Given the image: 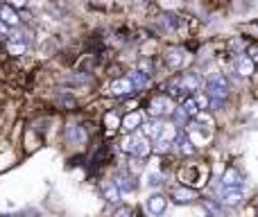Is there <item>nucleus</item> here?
<instances>
[{
  "mask_svg": "<svg viewBox=\"0 0 258 217\" xmlns=\"http://www.w3.org/2000/svg\"><path fill=\"white\" fill-rule=\"evenodd\" d=\"M229 91H231V84L222 73L211 75L209 82H206V98H209V104H213V107H220L229 98Z\"/></svg>",
  "mask_w": 258,
  "mask_h": 217,
  "instance_id": "nucleus-1",
  "label": "nucleus"
},
{
  "mask_svg": "<svg viewBox=\"0 0 258 217\" xmlns=\"http://www.w3.org/2000/svg\"><path fill=\"white\" fill-rule=\"evenodd\" d=\"M127 77H129V82H132V84H134V89H136V91L147 89V84H150V77L141 75V73H138V70H132Z\"/></svg>",
  "mask_w": 258,
  "mask_h": 217,
  "instance_id": "nucleus-23",
  "label": "nucleus"
},
{
  "mask_svg": "<svg viewBox=\"0 0 258 217\" xmlns=\"http://www.w3.org/2000/svg\"><path fill=\"white\" fill-rule=\"evenodd\" d=\"M172 145H177V150H179V154H181V156H195L197 154V147L192 145L190 136H188L186 131H179Z\"/></svg>",
  "mask_w": 258,
  "mask_h": 217,
  "instance_id": "nucleus-14",
  "label": "nucleus"
},
{
  "mask_svg": "<svg viewBox=\"0 0 258 217\" xmlns=\"http://www.w3.org/2000/svg\"><path fill=\"white\" fill-rule=\"evenodd\" d=\"M120 127V118H118L113 111H109L107 115H104V129H107V133L111 136V133H116V129Z\"/></svg>",
  "mask_w": 258,
  "mask_h": 217,
  "instance_id": "nucleus-24",
  "label": "nucleus"
},
{
  "mask_svg": "<svg viewBox=\"0 0 258 217\" xmlns=\"http://www.w3.org/2000/svg\"><path fill=\"white\" fill-rule=\"evenodd\" d=\"M7 5L12 9H25L27 7V0H7Z\"/></svg>",
  "mask_w": 258,
  "mask_h": 217,
  "instance_id": "nucleus-29",
  "label": "nucleus"
},
{
  "mask_svg": "<svg viewBox=\"0 0 258 217\" xmlns=\"http://www.w3.org/2000/svg\"><path fill=\"white\" fill-rule=\"evenodd\" d=\"M220 186L222 188H242V172L238 168H227L222 172V179H220Z\"/></svg>",
  "mask_w": 258,
  "mask_h": 217,
  "instance_id": "nucleus-13",
  "label": "nucleus"
},
{
  "mask_svg": "<svg viewBox=\"0 0 258 217\" xmlns=\"http://www.w3.org/2000/svg\"><path fill=\"white\" fill-rule=\"evenodd\" d=\"M141 127H143V115L138 113V111H129L125 118L120 120V129L125 133H134V131H138Z\"/></svg>",
  "mask_w": 258,
  "mask_h": 217,
  "instance_id": "nucleus-15",
  "label": "nucleus"
},
{
  "mask_svg": "<svg viewBox=\"0 0 258 217\" xmlns=\"http://www.w3.org/2000/svg\"><path fill=\"white\" fill-rule=\"evenodd\" d=\"M163 120H150L141 127V133L152 142H159L161 140V133H163Z\"/></svg>",
  "mask_w": 258,
  "mask_h": 217,
  "instance_id": "nucleus-12",
  "label": "nucleus"
},
{
  "mask_svg": "<svg viewBox=\"0 0 258 217\" xmlns=\"http://www.w3.org/2000/svg\"><path fill=\"white\" fill-rule=\"evenodd\" d=\"M111 217H132V208H127V206H118Z\"/></svg>",
  "mask_w": 258,
  "mask_h": 217,
  "instance_id": "nucleus-28",
  "label": "nucleus"
},
{
  "mask_svg": "<svg viewBox=\"0 0 258 217\" xmlns=\"http://www.w3.org/2000/svg\"><path fill=\"white\" fill-rule=\"evenodd\" d=\"M136 93V89H134V84L129 82V77H116V80L109 84V95H113V98H127V95H134Z\"/></svg>",
  "mask_w": 258,
  "mask_h": 217,
  "instance_id": "nucleus-7",
  "label": "nucleus"
},
{
  "mask_svg": "<svg viewBox=\"0 0 258 217\" xmlns=\"http://www.w3.org/2000/svg\"><path fill=\"white\" fill-rule=\"evenodd\" d=\"M179 109L183 111V115H186V118H195V115L200 113V104H197L195 95H188V98L181 102V107H179Z\"/></svg>",
  "mask_w": 258,
  "mask_h": 217,
  "instance_id": "nucleus-21",
  "label": "nucleus"
},
{
  "mask_svg": "<svg viewBox=\"0 0 258 217\" xmlns=\"http://www.w3.org/2000/svg\"><path fill=\"white\" fill-rule=\"evenodd\" d=\"M206 179H209V168L206 165H186V168L179 170V181L181 186H188L195 190L197 186H204Z\"/></svg>",
  "mask_w": 258,
  "mask_h": 217,
  "instance_id": "nucleus-3",
  "label": "nucleus"
},
{
  "mask_svg": "<svg viewBox=\"0 0 258 217\" xmlns=\"http://www.w3.org/2000/svg\"><path fill=\"white\" fill-rule=\"evenodd\" d=\"M247 57H249L254 63H258V45H251V48L247 50Z\"/></svg>",
  "mask_w": 258,
  "mask_h": 217,
  "instance_id": "nucleus-30",
  "label": "nucleus"
},
{
  "mask_svg": "<svg viewBox=\"0 0 258 217\" xmlns=\"http://www.w3.org/2000/svg\"><path fill=\"white\" fill-rule=\"evenodd\" d=\"M0 217H21V215H12V213H0Z\"/></svg>",
  "mask_w": 258,
  "mask_h": 217,
  "instance_id": "nucleus-32",
  "label": "nucleus"
},
{
  "mask_svg": "<svg viewBox=\"0 0 258 217\" xmlns=\"http://www.w3.org/2000/svg\"><path fill=\"white\" fill-rule=\"evenodd\" d=\"M254 68H256V63L251 61L247 54H240V57L236 59V73L240 77H249L251 73H254Z\"/></svg>",
  "mask_w": 258,
  "mask_h": 217,
  "instance_id": "nucleus-19",
  "label": "nucleus"
},
{
  "mask_svg": "<svg viewBox=\"0 0 258 217\" xmlns=\"http://www.w3.org/2000/svg\"><path fill=\"white\" fill-rule=\"evenodd\" d=\"M7 52L12 57H23L27 52V43L23 41L21 34H14V36H7Z\"/></svg>",
  "mask_w": 258,
  "mask_h": 217,
  "instance_id": "nucleus-16",
  "label": "nucleus"
},
{
  "mask_svg": "<svg viewBox=\"0 0 258 217\" xmlns=\"http://www.w3.org/2000/svg\"><path fill=\"white\" fill-rule=\"evenodd\" d=\"M174 102L168 98V95H154V98L147 102V115L150 120H163V118H172L174 115Z\"/></svg>",
  "mask_w": 258,
  "mask_h": 217,
  "instance_id": "nucleus-2",
  "label": "nucleus"
},
{
  "mask_svg": "<svg viewBox=\"0 0 258 217\" xmlns=\"http://www.w3.org/2000/svg\"><path fill=\"white\" fill-rule=\"evenodd\" d=\"M145 183H147V188H159L161 183H163V172H159V170L147 172L145 174Z\"/></svg>",
  "mask_w": 258,
  "mask_h": 217,
  "instance_id": "nucleus-25",
  "label": "nucleus"
},
{
  "mask_svg": "<svg viewBox=\"0 0 258 217\" xmlns=\"http://www.w3.org/2000/svg\"><path fill=\"white\" fill-rule=\"evenodd\" d=\"M132 217H143V213H141V210H134Z\"/></svg>",
  "mask_w": 258,
  "mask_h": 217,
  "instance_id": "nucleus-33",
  "label": "nucleus"
},
{
  "mask_svg": "<svg viewBox=\"0 0 258 217\" xmlns=\"http://www.w3.org/2000/svg\"><path fill=\"white\" fill-rule=\"evenodd\" d=\"M170 199L179 206H188V204H195V201L200 199V195H197V190H192V188H188V186H174L172 190H170Z\"/></svg>",
  "mask_w": 258,
  "mask_h": 217,
  "instance_id": "nucleus-5",
  "label": "nucleus"
},
{
  "mask_svg": "<svg viewBox=\"0 0 258 217\" xmlns=\"http://www.w3.org/2000/svg\"><path fill=\"white\" fill-rule=\"evenodd\" d=\"M7 30H9V27L5 25L3 21H0V39H5V36H7Z\"/></svg>",
  "mask_w": 258,
  "mask_h": 217,
  "instance_id": "nucleus-31",
  "label": "nucleus"
},
{
  "mask_svg": "<svg viewBox=\"0 0 258 217\" xmlns=\"http://www.w3.org/2000/svg\"><path fill=\"white\" fill-rule=\"evenodd\" d=\"M132 156H134V159H147V156H150L152 154V147H154V145H152V140H147V138L145 136H143V133L141 131H134L132 133Z\"/></svg>",
  "mask_w": 258,
  "mask_h": 217,
  "instance_id": "nucleus-6",
  "label": "nucleus"
},
{
  "mask_svg": "<svg viewBox=\"0 0 258 217\" xmlns=\"http://www.w3.org/2000/svg\"><path fill=\"white\" fill-rule=\"evenodd\" d=\"M165 91H168L165 95H168V98L172 100V102H174V100H177V102H183V100L188 98V93L181 89L179 80H170V82H168V86H165Z\"/></svg>",
  "mask_w": 258,
  "mask_h": 217,
  "instance_id": "nucleus-18",
  "label": "nucleus"
},
{
  "mask_svg": "<svg viewBox=\"0 0 258 217\" xmlns=\"http://www.w3.org/2000/svg\"><path fill=\"white\" fill-rule=\"evenodd\" d=\"M0 21H3L7 27L18 25V14H16V9H12L7 3H0Z\"/></svg>",
  "mask_w": 258,
  "mask_h": 217,
  "instance_id": "nucleus-20",
  "label": "nucleus"
},
{
  "mask_svg": "<svg viewBox=\"0 0 258 217\" xmlns=\"http://www.w3.org/2000/svg\"><path fill=\"white\" fill-rule=\"evenodd\" d=\"M202 206L211 217H220L222 215V206L218 204V199H209V197H202Z\"/></svg>",
  "mask_w": 258,
  "mask_h": 217,
  "instance_id": "nucleus-22",
  "label": "nucleus"
},
{
  "mask_svg": "<svg viewBox=\"0 0 258 217\" xmlns=\"http://www.w3.org/2000/svg\"><path fill=\"white\" fill-rule=\"evenodd\" d=\"M192 120H195L197 124H206V127H211V129L215 127V120H213V115H211V113H206V111H200V113H197Z\"/></svg>",
  "mask_w": 258,
  "mask_h": 217,
  "instance_id": "nucleus-27",
  "label": "nucleus"
},
{
  "mask_svg": "<svg viewBox=\"0 0 258 217\" xmlns=\"http://www.w3.org/2000/svg\"><path fill=\"white\" fill-rule=\"evenodd\" d=\"M245 195H242V188H222L218 186V204L227 206V208H236L242 204Z\"/></svg>",
  "mask_w": 258,
  "mask_h": 217,
  "instance_id": "nucleus-4",
  "label": "nucleus"
},
{
  "mask_svg": "<svg viewBox=\"0 0 258 217\" xmlns=\"http://www.w3.org/2000/svg\"><path fill=\"white\" fill-rule=\"evenodd\" d=\"M136 70L141 73V75H145V77H152V73H154V63H152V59H141Z\"/></svg>",
  "mask_w": 258,
  "mask_h": 217,
  "instance_id": "nucleus-26",
  "label": "nucleus"
},
{
  "mask_svg": "<svg viewBox=\"0 0 258 217\" xmlns=\"http://www.w3.org/2000/svg\"><path fill=\"white\" fill-rule=\"evenodd\" d=\"M102 197L109 201V204H120V201H122L120 190H118V186H116L113 181L102 183Z\"/></svg>",
  "mask_w": 258,
  "mask_h": 217,
  "instance_id": "nucleus-17",
  "label": "nucleus"
},
{
  "mask_svg": "<svg viewBox=\"0 0 258 217\" xmlns=\"http://www.w3.org/2000/svg\"><path fill=\"white\" fill-rule=\"evenodd\" d=\"M179 84H181V89L186 91L188 95H197V93H200V89H202L200 75H197V73H192V70L183 73V75L179 77Z\"/></svg>",
  "mask_w": 258,
  "mask_h": 217,
  "instance_id": "nucleus-11",
  "label": "nucleus"
},
{
  "mask_svg": "<svg viewBox=\"0 0 258 217\" xmlns=\"http://www.w3.org/2000/svg\"><path fill=\"white\" fill-rule=\"evenodd\" d=\"M186 61H188V57H186V50H183V48L172 45V48L165 50V63H168V68L179 70V68H183V63H186Z\"/></svg>",
  "mask_w": 258,
  "mask_h": 217,
  "instance_id": "nucleus-9",
  "label": "nucleus"
},
{
  "mask_svg": "<svg viewBox=\"0 0 258 217\" xmlns=\"http://www.w3.org/2000/svg\"><path fill=\"white\" fill-rule=\"evenodd\" d=\"M113 183L118 186L122 197H132L134 192H136V181H134V177L129 172H118L116 177H113Z\"/></svg>",
  "mask_w": 258,
  "mask_h": 217,
  "instance_id": "nucleus-10",
  "label": "nucleus"
},
{
  "mask_svg": "<svg viewBox=\"0 0 258 217\" xmlns=\"http://www.w3.org/2000/svg\"><path fill=\"white\" fill-rule=\"evenodd\" d=\"M165 208H168V197H165V195H159V192H156V195H150L145 199V210L150 215L161 217L165 213Z\"/></svg>",
  "mask_w": 258,
  "mask_h": 217,
  "instance_id": "nucleus-8",
  "label": "nucleus"
}]
</instances>
